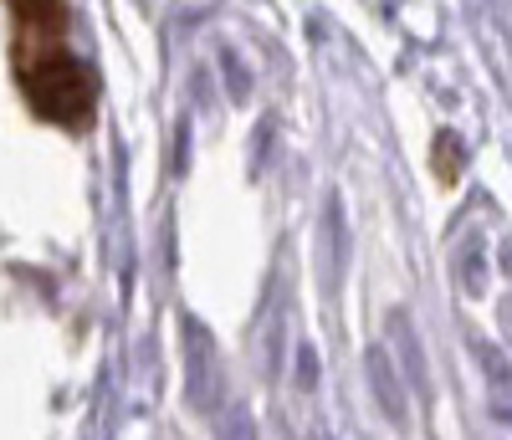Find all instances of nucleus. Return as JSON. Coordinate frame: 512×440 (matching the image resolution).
<instances>
[{"instance_id":"1","label":"nucleus","mask_w":512,"mask_h":440,"mask_svg":"<svg viewBox=\"0 0 512 440\" xmlns=\"http://www.w3.org/2000/svg\"><path fill=\"white\" fill-rule=\"evenodd\" d=\"M21 87H26V98L41 118H52V123H88L93 118V77L82 72V62L62 47H47V52H31L21 57Z\"/></svg>"},{"instance_id":"2","label":"nucleus","mask_w":512,"mask_h":440,"mask_svg":"<svg viewBox=\"0 0 512 440\" xmlns=\"http://www.w3.org/2000/svg\"><path fill=\"white\" fill-rule=\"evenodd\" d=\"M369 384L379 394V405L390 420H405V389H400V374H395V359H390V348L374 343L369 348Z\"/></svg>"},{"instance_id":"3","label":"nucleus","mask_w":512,"mask_h":440,"mask_svg":"<svg viewBox=\"0 0 512 440\" xmlns=\"http://www.w3.org/2000/svg\"><path fill=\"white\" fill-rule=\"evenodd\" d=\"M390 333H395V343H400L405 379H410L420 394H431V384H425V359H420V343H415V328L405 323V313H395V318H390Z\"/></svg>"},{"instance_id":"4","label":"nucleus","mask_w":512,"mask_h":440,"mask_svg":"<svg viewBox=\"0 0 512 440\" xmlns=\"http://www.w3.org/2000/svg\"><path fill=\"white\" fill-rule=\"evenodd\" d=\"M11 11L21 26H41V31H62V0H11Z\"/></svg>"}]
</instances>
